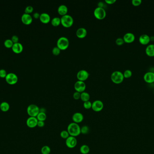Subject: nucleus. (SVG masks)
I'll return each instance as SVG.
<instances>
[{"mask_svg":"<svg viewBox=\"0 0 154 154\" xmlns=\"http://www.w3.org/2000/svg\"><path fill=\"white\" fill-rule=\"evenodd\" d=\"M151 41L150 37L147 34H143L140 36L139 41L140 44L142 45H147Z\"/></svg>","mask_w":154,"mask_h":154,"instance_id":"obj_17","label":"nucleus"},{"mask_svg":"<svg viewBox=\"0 0 154 154\" xmlns=\"http://www.w3.org/2000/svg\"><path fill=\"white\" fill-rule=\"evenodd\" d=\"M69 44L70 42L68 38L64 36L60 37L57 41V47L62 50L66 49L68 48Z\"/></svg>","mask_w":154,"mask_h":154,"instance_id":"obj_3","label":"nucleus"},{"mask_svg":"<svg viewBox=\"0 0 154 154\" xmlns=\"http://www.w3.org/2000/svg\"><path fill=\"white\" fill-rule=\"evenodd\" d=\"M90 94L89 93L86 92H83L81 93V98L80 99L83 102H86V101H89L90 99Z\"/></svg>","mask_w":154,"mask_h":154,"instance_id":"obj_25","label":"nucleus"},{"mask_svg":"<svg viewBox=\"0 0 154 154\" xmlns=\"http://www.w3.org/2000/svg\"><path fill=\"white\" fill-rule=\"evenodd\" d=\"M146 53L149 57L154 56V44H151L147 46L146 48Z\"/></svg>","mask_w":154,"mask_h":154,"instance_id":"obj_22","label":"nucleus"},{"mask_svg":"<svg viewBox=\"0 0 154 154\" xmlns=\"http://www.w3.org/2000/svg\"><path fill=\"white\" fill-rule=\"evenodd\" d=\"M90 131L89 127L86 125H84L81 127V133L86 135L89 133Z\"/></svg>","mask_w":154,"mask_h":154,"instance_id":"obj_29","label":"nucleus"},{"mask_svg":"<svg viewBox=\"0 0 154 154\" xmlns=\"http://www.w3.org/2000/svg\"><path fill=\"white\" fill-rule=\"evenodd\" d=\"M13 44H14V43H13L11 40H10V39L5 40L4 42V45L7 48H12Z\"/></svg>","mask_w":154,"mask_h":154,"instance_id":"obj_31","label":"nucleus"},{"mask_svg":"<svg viewBox=\"0 0 154 154\" xmlns=\"http://www.w3.org/2000/svg\"><path fill=\"white\" fill-rule=\"evenodd\" d=\"M61 50L60 49L57 47H54L53 48L52 52L53 55L57 56V55H59V53H61Z\"/></svg>","mask_w":154,"mask_h":154,"instance_id":"obj_34","label":"nucleus"},{"mask_svg":"<svg viewBox=\"0 0 154 154\" xmlns=\"http://www.w3.org/2000/svg\"><path fill=\"white\" fill-rule=\"evenodd\" d=\"M72 119L73 123L79 124L83 121L84 116L81 113L76 112L73 113L72 117Z\"/></svg>","mask_w":154,"mask_h":154,"instance_id":"obj_13","label":"nucleus"},{"mask_svg":"<svg viewBox=\"0 0 154 154\" xmlns=\"http://www.w3.org/2000/svg\"><path fill=\"white\" fill-rule=\"evenodd\" d=\"M0 109L3 112H7L10 109V105L6 102H3L0 105Z\"/></svg>","mask_w":154,"mask_h":154,"instance_id":"obj_23","label":"nucleus"},{"mask_svg":"<svg viewBox=\"0 0 154 154\" xmlns=\"http://www.w3.org/2000/svg\"><path fill=\"white\" fill-rule=\"evenodd\" d=\"M40 16V14H39V13H38V12H35L33 15L35 19H39Z\"/></svg>","mask_w":154,"mask_h":154,"instance_id":"obj_43","label":"nucleus"},{"mask_svg":"<svg viewBox=\"0 0 154 154\" xmlns=\"http://www.w3.org/2000/svg\"><path fill=\"white\" fill-rule=\"evenodd\" d=\"M104 108V104L100 100H96L92 103L91 109L96 112L102 111Z\"/></svg>","mask_w":154,"mask_h":154,"instance_id":"obj_7","label":"nucleus"},{"mask_svg":"<svg viewBox=\"0 0 154 154\" xmlns=\"http://www.w3.org/2000/svg\"><path fill=\"white\" fill-rule=\"evenodd\" d=\"M89 76V74L88 71L85 70H79L77 74V77L79 81H86Z\"/></svg>","mask_w":154,"mask_h":154,"instance_id":"obj_11","label":"nucleus"},{"mask_svg":"<svg viewBox=\"0 0 154 154\" xmlns=\"http://www.w3.org/2000/svg\"><path fill=\"white\" fill-rule=\"evenodd\" d=\"M105 2L108 4H113L116 2V0H105Z\"/></svg>","mask_w":154,"mask_h":154,"instance_id":"obj_42","label":"nucleus"},{"mask_svg":"<svg viewBox=\"0 0 154 154\" xmlns=\"http://www.w3.org/2000/svg\"><path fill=\"white\" fill-rule=\"evenodd\" d=\"M60 136L62 138L64 139H65L68 138V137H70V135L69 132H68L67 130H63L61 131V133H60Z\"/></svg>","mask_w":154,"mask_h":154,"instance_id":"obj_30","label":"nucleus"},{"mask_svg":"<svg viewBox=\"0 0 154 154\" xmlns=\"http://www.w3.org/2000/svg\"><path fill=\"white\" fill-rule=\"evenodd\" d=\"M142 2V0H132V5L134 6H138L140 5Z\"/></svg>","mask_w":154,"mask_h":154,"instance_id":"obj_39","label":"nucleus"},{"mask_svg":"<svg viewBox=\"0 0 154 154\" xmlns=\"http://www.w3.org/2000/svg\"><path fill=\"white\" fill-rule=\"evenodd\" d=\"M78 141L76 138L72 136H70L65 140L66 146L70 149H73L76 147L77 145Z\"/></svg>","mask_w":154,"mask_h":154,"instance_id":"obj_8","label":"nucleus"},{"mask_svg":"<svg viewBox=\"0 0 154 154\" xmlns=\"http://www.w3.org/2000/svg\"><path fill=\"white\" fill-rule=\"evenodd\" d=\"M36 118H37L38 121L44 122L46 119L47 116H46V113H45L39 112V113H38V114L37 115V116Z\"/></svg>","mask_w":154,"mask_h":154,"instance_id":"obj_27","label":"nucleus"},{"mask_svg":"<svg viewBox=\"0 0 154 154\" xmlns=\"http://www.w3.org/2000/svg\"><path fill=\"white\" fill-rule=\"evenodd\" d=\"M5 78V81L7 83L11 85L16 84L18 80L17 75L13 73L7 74Z\"/></svg>","mask_w":154,"mask_h":154,"instance_id":"obj_9","label":"nucleus"},{"mask_svg":"<svg viewBox=\"0 0 154 154\" xmlns=\"http://www.w3.org/2000/svg\"><path fill=\"white\" fill-rule=\"evenodd\" d=\"M7 75V72L4 69L0 70V77L2 78H5Z\"/></svg>","mask_w":154,"mask_h":154,"instance_id":"obj_38","label":"nucleus"},{"mask_svg":"<svg viewBox=\"0 0 154 154\" xmlns=\"http://www.w3.org/2000/svg\"><path fill=\"white\" fill-rule=\"evenodd\" d=\"M124 78L123 73L119 70L113 72L111 75V79L115 84L121 83L124 81Z\"/></svg>","mask_w":154,"mask_h":154,"instance_id":"obj_2","label":"nucleus"},{"mask_svg":"<svg viewBox=\"0 0 154 154\" xmlns=\"http://www.w3.org/2000/svg\"><path fill=\"white\" fill-rule=\"evenodd\" d=\"M83 107L86 110H90L92 106V103L90 101H86L84 102L83 104Z\"/></svg>","mask_w":154,"mask_h":154,"instance_id":"obj_32","label":"nucleus"},{"mask_svg":"<svg viewBox=\"0 0 154 154\" xmlns=\"http://www.w3.org/2000/svg\"><path fill=\"white\" fill-rule=\"evenodd\" d=\"M11 40H12L13 43H18L19 38L16 35H14V36H12V38H11Z\"/></svg>","mask_w":154,"mask_h":154,"instance_id":"obj_40","label":"nucleus"},{"mask_svg":"<svg viewBox=\"0 0 154 154\" xmlns=\"http://www.w3.org/2000/svg\"><path fill=\"white\" fill-rule=\"evenodd\" d=\"M27 112L29 117H37L40 112V108L37 105L31 104L28 107Z\"/></svg>","mask_w":154,"mask_h":154,"instance_id":"obj_5","label":"nucleus"},{"mask_svg":"<svg viewBox=\"0 0 154 154\" xmlns=\"http://www.w3.org/2000/svg\"><path fill=\"white\" fill-rule=\"evenodd\" d=\"M45 124V122H43V121H38L37 126L39 127H44Z\"/></svg>","mask_w":154,"mask_h":154,"instance_id":"obj_41","label":"nucleus"},{"mask_svg":"<svg viewBox=\"0 0 154 154\" xmlns=\"http://www.w3.org/2000/svg\"><path fill=\"white\" fill-rule=\"evenodd\" d=\"M80 152L82 154H88L90 152V148L86 145H83L80 148Z\"/></svg>","mask_w":154,"mask_h":154,"instance_id":"obj_24","label":"nucleus"},{"mask_svg":"<svg viewBox=\"0 0 154 154\" xmlns=\"http://www.w3.org/2000/svg\"><path fill=\"white\" fill-rule=\"evenodd\" d=\"M46 109L44 108H40V112H42V113H46Z\"/></svg>","mask_w":154,"mask_h":154,"instance_id":"obj_45","label":"nucleus"},{"mask_svg":"<svg viewBox=\"0 0 154 154\" xmlns=\"http://www.w3.org/2000/svg\"></svg>","mask_w":154,"mask_h":154,"instance_id":"obj_46","label":"nucleus"},{"mask_svg":"<svg viewBox=\"0 0 154 154\" xmlns=\"http://www.w3.org/2000/svg\"><path fill=\"white\" fill-rule=\"evenodd\" d=\"M115 43H116V44L120 46V45L124 44V41L123 38H119L116 39V41H115Z\"/></svg>","mask_w":154,"mask_h":154,"instance_id":"obj_36","label":"nucleus"},{"mask_svg":"<svg viewBox=\"0 0 154 154\" xmlns=\"http://www.w3.org/2000/svg\"><path fill=\"white\" fill-rule=\"evenodd\" d=\"M57 10L58 13L60 15L62 16H64L67 14L68 7L65 5H61L58 8Z\"/></svg>","mask_w":154,"mask_h":154,"instance_id":"obj_21","label":"nucleus"},{"mask_svg":"<svg viewBox=\"0 0 154 154\" xmlns=\"http://www.w3.org/2000/svg\"><path fill=\"white\" fill-rule=\"evenodd\" d=\"M34 10V8L32 6L29 5L26 7L25 9V13L26 14H29L30 13H31Z\"/></svg>","mask_w":154,"mask_h":154,"instance_id":"obj_35","label":"nucleus"},{"mask_svg":"<svg viewBox=\"0 0 154 154\" xmlns=\"http://www.w3.org/2000/svg\"><path fill=\"white\" fill-rule=\"evenodd\" d=\"M98 7H102L103 8L104 3L102 2H100L98 3Z\"/></svg>","mask_w":154,"mask_h":154,"instance_id":"obj_44","label":"nucleus"},{"mask_svg":"<svg viewBox=\"0 0 154 154\" xmlns=\"http://www.w3.org/2000/svg\"><path fill=\"white\" fill-rule=\"evenodd\" d=\"M124 42L127 43H131L133 42L135 39V37L133 34L132 33H127L124 34L123 37Z\"/></svg>","mask_w":154,"mask_h":154,"instance_id":"obj_16","label":"nucleus"},{"mask_svg":"<svg viewBox=\"0 0 154 154\" xmlns=\"http://www.w3.org/2000/svg\"><path fill=\"white\" fill-rule=\"evenodd\" d=\"M12 49L14 53H19L22 52L23 50V47L21 43H14L12 47Z\"/></svg>","mask_w":154,"mask_h":154,"instance_id":"obj_20","label":"nucleus"},{"mask_svg":"<svg viewBox=\"0 0 154 154\" xmlns=\"http://www.w3.org/2000/svg\"><path fill=\"white\" fill-rule=\"evenodd\" d=\"M40 20L41 22L44 24H48L51 21V17L49 14L46 13H42L40 14Z\"/></svg>","mask_w":154,"mask_h":154,"instance_id":"obj_19","label":"nucleus"},{"mask_svg":"<svg viewBox=\"0 0 154 154\" xmlns=\"http://www.w3.org/2000/svg\"><path fill=\"white\" fill-rule=\"evenodd\" d=\"M51 23L54 26H58L61 24V19L59 17H54L51 21Z\"/></svg>","mask_w":154,"mask_h":154,"instance_id":"obj_26","label":"nucleus"},{"mask_svg":"<svg viewBox=\"0 0 154 154\" xmlns=\"http://www.w3.org/2000/svg\"><path fill=\"white\" fill-rule=\"evenodd\" d=\"M21 21H22V22L24 24L29 25V24H31L32 22V17L30 15L24 13L22 16Z\"/></svg>","mask_w":154,"mask_h":154,"instance_id":"obj_15","label":"nucleus"},{"mask_svg":"<svg viewBox=\"0 0 154 154\" xmlns=\"http://www.w3.org/2000/svg\"><path fill=\"white\" fill-rule=\"evenodd\" d=\"M37 123L38 120L36 117H29L26 121V124L27 125L28 127L31 129H33L37 127Z\"/></svg>","mask_w":154,"mask_h":154,"instance_id":"obj_12","label":"nucleus"},{"mask_svg":"<svg viewBox=\"0 0 154 154\" xmlns=\"http://www.w3.org/2000/svg\"><path fill=\"white\" fill-rule=\"evenodd\" d=\"M123 75H124V78H129L131 77V76L132 75V72L130 70H126L124 71Z\"/></svg>","mask_w":154,"mask_h":154,"instance_id":"obj_33","label":"nucleus"},{"mask_svg":"<svg viewBox=\"0 0 154 154\" xmlns=\"http://www.w3.org/2000/svg\"><path fill=\"white\" fill-rule=\"evenodd\" d=\"M144 80L147 83H153L154 82V72H146L144 75Z\"/></svg>","mask_w":154,"mask_h":154,"instance_id":"obj_14","label":"nucleus"},{"mask_svg":"<svg viewBox=\"0 0 154 154\" xmlns=\"http://www.w3.org/2000/svg\"><path fill=\"white\" fill-rule=\"evenodd\" d=\"M41 153L42 154H50L51 153V148L48 146H44L41 148Z\"/></svg>","mask_w":154,"mask_h":154,"instance_id":"obj_28","label":"nucleus"},{"mask_svg":"<svg viewBox=\"0 0 154 154\" xmlns=\"http://www.w3.org/2000/svg\"><path fill=\"white\" fill-rule=\"evenodd\" d=\"M61 19V24L64 27H70L73 24V17L67 14L62 16Z\"/></svg>","mask_w":154,"mask_h":154,"instance_id":"obj_4","label":"nucleus"},{"mask_svg":"<svg viewBox=\"0 0 154 154\" xmlns=\"http://www.w3.org/2000/svg\"><path fill=\"white\" fill-rule=\"evenodd\" d=\"M86 88V85L84 81L78 80L75 83V89L76 90V91L81 93L84 91Z\"/></svg>","mask_w":154,"mask_h":154,"instance_id":"obj_10","label":"nucleus"},{"mask_svg":"<svg viewBox=\"0 0 154 154\" xmlns=\"http://www.w3.org/2000/svg\"><path fill=\"white\" fill-rule=\"evenodd\" d=\"M76 34L78 38H83L87 35V30L84 28H79L77 30Z\"/></svg>","mask_w":154,"mask_h":154,"instance_id":"obj_18","label":"nucleus"},{"mask_svg":"<svg viewBox=\"0 0 154 154\" xmlns=\"http://www.w3.org/2000/svg\"><path fill=\"white\" fill-rule=\"evenodd\" d=\"M73 98L75 100L80 99L81 98V93L78 92L77 91L75 92L73 94Z\"/></svg>","mask_w":154,"mask_h":154,"instance_id":"obj_37","label":"nucleus"},{"mask_svg":"<svg viewBox=\"0 0 154 154\" xmlns=\"http://www.w3.org/2000/svg\"><path fill=\"white\" fill-rule=\"evenodd\" d=\"M67 131L70 136L76 137L81 134V127L78 123H71L68 125Z\"/></svg>","mask_w":154,"mask_h":154,"instance_id":"obj_1","label":"nucleus"},{"mask_svg":"<svg viewBox=\"0 0 154 154\" xmlns=\"http://www.w3.org/2000/svg\"><path fill=\"white\" fill-rule=\"evenodd\" d=\"M94 15L97 19L101 20L105 18L106 13L104 8L97 7L94 10Z\"/></svg>","mask_w":154,"mask_h":154,"instance_id":"obj_6","label":"nucleus"}]
</instances>
